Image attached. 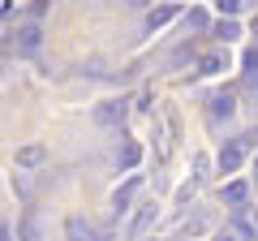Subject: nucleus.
<instances>
[{"label": "nucleus", "mask_w": 258, "mask_h": 241, "mask_svg": "<svg viewBox=\"0 0 258 241\" xmlns=\"http://www.w3.org/2000/svg\"><path fill=\"white\" fill-rule=\"evenodd\" d=\"M241 159H245V147H241V142H228V147L220 151V172H237Z\"/></svg>", "instance_id": "obj_1"}, {"label": "nucleus", "mask_w": 258, "mask_h": 241, "mask_svg": "<svg viewBox=\"0 0 258 241\" xmlns=\"http://www.w3.org/2000/svg\"><path fill=\"white\" fill-rule=\"evenodd\" d=\"M39 43H43V30L39 26H22L18 30V47L22 52H39Z\"/></svg>", "instance_id": "obj_2"}, {"label": "nucleus", "mask_w": 258, "mask_h": 241, "mask_svg": "<svg viewBox=\"0 0 258 241\" xmlns=\"http://www.w3.org/2000/svg\"><path fill=\"white\" fill-rule=\"evenodd\" d=\"M18 164H22V168L43 164V147H22V151H18Z\"/></svg>", "instance_id": "obj_3"}, {"label": "nucleus", "mask_w": 258, "mask_h": 241, "mask_svg": "<svg viewBox=\"0 0 258 241\" xmlns=\"http://www.w3.org/2000/svg\"><path fill=\"white\" fill-rule=\"evenodd\" d=\"M232 108H237L232 95H215V99H211V112H215V116H232Z\"/></svg>", "instance_id": "obj_4"}, {"label": "nucleus", "mask_w": 258, "mask_h": 241, "mask_svg": "<svg viewBox=\"0 0 258 241\" xmlns=\"http://www.w3.org/2000/svg\"><path fill=\"white\" fill-rule=\"evenodd\" d=\"M220 69H224V56H203V61H198V74H220Z\"/></svg>", "instance_id": "obj_5"}, {"label": "nucleus", "mask_w": 258, "mask_h": 241, "mask_svg": "<svg viewBox=\"0 0 258 241\" xmlns=\"http://www.w3.org/2000/svg\"><path fill=\"white\" fill-rule=\"evenodd\" d=\"M224 198H228V203H245V181H228V186H224Z\"/></svg>", "instance_id": "obj_6"}, {"label": "nucleus", "mask_w": 258, "mask_h": 241, "mask_svg": "<svg viewBox=\"0 0 258 241\" xmlns=\"http://www.w3.org/2000/svg\"><path fill=\"white\" fill-rule=\"evenodd\" d=\"M172 13H176L172 5H164V9H155V13L147 18V26H151V30H155V26H164V22H172Z\"/></svg>", "instance_id": "obj_7"}, {"label": "nucleus", "mask_w": 258, "mask_h": 241, "mask_svg": "<svg viewBox=\"0 0 258 241\" xmlns=\"http://www.w3.org/2000/svg\"><path fill=\"white\" fill-rule=\"evenodd\" d=\"M215 35H220V39H224V43H228V39H237V35H241V30H237V22H232V18H228V22H224V18H220V26H215Z\"/></svg>", "instance_id": "obj_8"}, {"label": "nucleus", "mask_w": 258, "mask_h": 241, "mask_svg": "<svg viewBox=\"0 0 258 241\" xmlns=\"http://www.w3.org/2000/svg\"><path fill=\"white\" fill-rule=\"evenodd\" d=\"M120 112H125V108H99V112H95V116H99V120H103V125H112V120H116V116H120Z\"/></svg>", "instance_id": "obj_9"}, {"label": "nucleus", "mask_w": 258, "mask_h": 241, "mask_svg": "<svg viewBox=\"0 0 258 241\" xmlns=\"http://www.w3.org/2000/svg\"><path fill=\"white\" fill-rule=\"evenodd\" d=\"M138 155H142L138 147H125V155H120V164H125V168H134V164H138Z\"/></svg>", "instance_id": "obj_10"}, {"label": "nucleus", "mask_w": 258, "mask_h": 241, "mask_svg": "<svg viewBox=\"0 0 258 241\" xmlns=\"http://www.w3.org/2000/svg\"><path fill=\"white\" fill-rule=\"evenodd\" d=\"M215 5H220V13H228V18L241 9V0H215Z\"/></svg>", "instance_id": "obj_11"}, {"label": "nucleus", "mask_w": 258, "mask_h": 241, "mask_svg": "<svg viewBox=\"0 0 258 241\" xmlns=\"http://www.w3.org/2000/svg\"><path fill=\"white\" fill-rule=\"evenodd\" d=\"M245 69H254V74H258V47H249V52H245Z\"/></svg>", "instance_id": "obj_12"}, {"label": "nucleus", "mask_w": 258, "mask_h": 241, "mask_svg": "<svg viewBox=\"0 0 258 241\" xmlns=\"http://www.w3.org/2000/svg\"><path fill=\"white\" fill-rule=\"evenodd\" d=\"M220 241H237V237H228V232H224V237H220Z\"/></svg>", "instance_id": "obj_13"}]
</instances>
